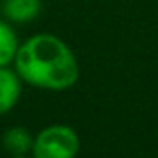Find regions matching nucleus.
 <instances>
[{
	"label": "nucleus",
	"instance_id": "20e7f679",
	"mask_svg": "<svg viewBox=\"0 0 158 158\" xmlns=\"http://www.w3.org/2000/svg\"><path fill=\"white\" fill-rule=\"evenodd\" d=\"M40 8H42V0H4L2 4L4 16L16 24L32 22L40 14Z\"/></svg>",
	"mask_w": 158,
	"mask_h": 158
},
{
	"label": "nucleus",
	"instance_id": "7ed1b4c3",
	"mask_svg": "<svg viewBox=\"0 0 158 158\" xmlns=\"http://www.w3.org/2000/svg\"><path fill=\"white\" fill-rule=\"evenodd\" d=\"M22 94V78L14 68L2 66L0 68V116L8 114L20 100Z\"/></svg>",
	"mask_w": 158,
	"mask_h": 158
},
{
	"label": "nucleus",
	"instance_id": "f03ea898",
	"mask_svg": "<svg viewBox=\"0 0 158 158\" xmlns=\"http://www.w3.org/2000/svg\"><path fill=\"white\" fill-rule=\"evenodd\" d=\"M80 136L68 124H50L34 136L32 158H76Z\"/></svg>",
	"mask_w": 158,
	"mask_h": 158
},
{
	"label": "nucleus",
	"instance_id": "39448f33",
	"mask_svg": "<svg viewBox=\"0 0 158 158\" xmlns=\"http://www.w3.org/2000/svg\"><path fill=\"white\" fill-rule=\"evenodd\" d=\"M32 144H34V136L22 126L8 128L2 134V146L12 156H20V154L32 152Z\"/></svg>",
	"mask_w": 158,
	"mask_h": 158
},
{
	"label": "nucleus",
	"instance_id": "423d86ee",
	"mask_svg": "<svg viewBox=\"0 0 158 158\" xmlns=\"http://www.w3.org/2000/svg\"><path fill=\"white\" fill-rule=\"evenodd\" d=\"M20 40L16 30L8 22L0 20V68L2 66H10L16 58Z\"/></svg>",
	"mask_w": 158,
	"mask_h": 158
},
{
	"label": "nucleus",
	"instance_id": "f257e3e1",
	"mask_svg": "<svg viewBox=\"0 0 158 158\" xmlns=\"http://www.w3.org/2000/svg\"><path fill=\"white\" fill-rule=\"evenodd\" d=\"M12 68L22 82L52 92L72 88L80 78V66L70 46L48 32H40L20 42Z\"/></svg>",
	"mask_w": 158,
	"mask_h": 158
},
{
	"label": "nucleus",
	"instance_id": "0eeeda50",
	"mask_svg": "<svg viewBox=\"0 0 158 158\" xmlns=\"http://www.w3.org/2000/svg\"><path fill=\"white\" fill-rule=\"evenodd\" d=\"M10 158H28L26 154H20V156H10Z\"/></svg>",
	"mask_w": 158,
	"mask_h": 158
}]
</instances>
